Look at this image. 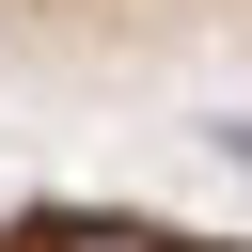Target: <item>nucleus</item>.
Listing matches in <instances>:
<instances>
[{
	"instance_id": "nucleus-1",
	"label": "nucleus",
	"mask_w": 252,
	"mask_h": 252,
	"mask_svg": "<svg viewBox=\"0 0 252 252\" xmlns=\"http://www.w3.org/2000/svg\"><path fill=\"white\" fill-rule=\"evenodd\" d=\"M236 0H0V47H173Z\"/></svg>"
}]
</instances>
